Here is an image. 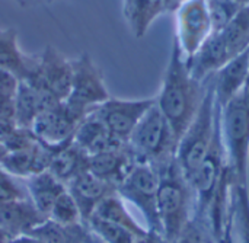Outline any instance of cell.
I'll use <instances>...</instances> for the list:
<instances>
[{
    "mask_svg": "<svg viewBox=\"0 0 249 243\" xmlns=\"http://www.w3.org/2000/svg\"><path fill=\"white\" fill-rule=\"evenodd\" d=\"M206 93L207 80L200 82L193 77L177 42L172 41L160 90L155 99L156 106L168 120L178 141L198 114Z\"/></svg>",
    "mask_w": 249,
    "mask_h": 243,
    "instance_id": "obj_1",
    "label": "cell"
},
{
    "mask_svg": "<svg viewBox=\"0 0 249 243\" xmlns=\"http://www.w3.org/2000/svg\"><path fill=\"white\" fill-rule=\"evenodd\" d=\"M159 174L158 217L160 235L174 242L196 216V195L177 159L156 169Z\"/></svg>",
    "mask_w": 249,
    "mask_h": 243,
    "instance_id": "obj_2",
    "label": "cell"
},
{
    "mask_svg": "<svg viewBox=\"0 0 249 243\" xmlns=\"http://www.w3.org/2000/svg\"><path fill=\"white\" fill-rule=\"evenodd\" d=\"M220 137L236 185H248L249 79L242 90L220 108Z\"/></svg>",
    "mask_w": 249,
    "mask_h": 243,
    "instance_id": "obj_3",
    "label": "cell"
},
{
    "mask_svg": "<svg viewBox=\"0 0 249 243\" xmlns=\"http://www.w3.org/2000/svg\"><path fill=\"white\" fill-rule=\"evenodd\" d=\"M249 50V6L220 31L213 32L197 54L190 60V70L197 79L213 76L226 63Z\"/></svg>",
    "mask_w": 249,
    "mask_h": 243,
    "instance_id": "obj_4",
    "label": "cell"
},
{
    "mask_svg": "<svg viewBox=\"0 0 249 243\" xmlns=\"http://www.w3.org/2000/svg\"><path fill=\"white\" fill-rule=\"evenodd\" d=\"M219 134L220 108L216 104L212 85L207 80V93L201 108L178 141L177 162L187 179H190L204 162Z\"/></svg>",
    "mask_w": 249,
    "mask_h": 243,
    "instance_id": "obj_5",
    "label": "cell"
},
{
    "mask_svg": "<svg viewBox=\"0 0 249 243\" xmlns=\"http://www.w3.org/2000/svg\"><path fill=\"white\" fill-rule=\"evenodd\" d=\"M127 144L136 162L152 165L155 169L177 159L178 139L156 102L140 120Z\"/></svg>",
    "mask_w": 249,
    "mask_h": 243,
    "instance_id": "obj_6",
    "label": "cell"
},
{
    "mask_svg": "<svg viewBox=\"0 0 249 243\" xmlns=\"http://www.w3.org/2000/svg\"><path fill=\"white\" fill-rule=\"evenodd\" d=\"M71 63L73 79L70 93L63 104L77 121H82L90 111L111 96L101 69L88 52L80 54L77 58H71Z\"/></svg>",
    "mask_w": 249,
    "mask_h": 243,
    "instance_id": "obj_7",
    "label": "cell"
},
{
    "mask_svg": "<svg viewBox=\"0 0 249 243\" xmlns=\"http://www.w3.org/2000/svg\"><path fill=\"white\" fill-rule=\"evenodd\" d=\"M158 171L152 165L137 162L117 187V192L124 201L131 203L142 213L146 220L147 230L160 235L158 217Z\"/></svg>",
    "mask_w": 249,
    "mask_h": 243,
    "instance_id": "obj_8",
    "label": "cell"
},
{
    "mask_svg": "<svg viewBox=\"0 0 249 243\" xmlns=\"http://www.w3.org/2000/svg\"><path fill=\"white\" fill-rule=\"evenodd\" d=\"M175 36L182 58L188 63L213 34L206 0H185L175 12Z\"/></svg>",
    "mask_w": 249,
    "mask_h": 243,
    "instance_id": "obj_9",
    "label": "cell"
},
{
    "mask_svg": "<svg viewBox=\"0 0 249 243\" xmlns=\"http://www.w3.org/2000/svg\"><path fill=\"white\" fill-rule=\"evenodd\" d=\"M155 102V96L142 99L109 98L90 111V114H93L114 137L128 143L131 133Z\"/></svg>",
    "mask_w": 249,
    "mask_h": 243,
    "instance_id": "obj_10",
    "label": "cell"
},
{
    "mask_svg": "<svg viewBox=\"0 0 249 243\" xmlns=\"http://www.w3.org/2000/svg\"><path fill=\"white\" fill-rule=\"evenodd\" d=\"M73 79V63L70 58L57 51L53 45H47L36 57V66L32 74L26 79L64 102L70 93Z\"/></svg>",
    "mask_w": 249,
    "mask_h": 243,
    "instance_id": "obj_11",
    "label": "cell"
},
{
    "mask_svg": "<svg viewBox=\"0 0 249 243\" xmlns=\"http://www.w3.org/2000/svg\"><path fill=\"white\" fill-rule=\"evenodd\" d=\"M79 122L80 121L66 109L64 104H60L42 111L34 121L31 131L42 146L55 150L73 141Z\"/></svg>",
    "mask_w": 249,
    "mask_h": 243,
    "instance_id": "obj_12",
    "label": "cell"
},
{
    "mask_svg": "<svg viewBox=\"0 0 249 243\" xmlns=\"http://www.w3.org/2000/svg\"><path fill=\"white\" fill-rule=\"evenodd\" d=\"M63 102H60L48 90L35 86L31 82L20 80L15 95V125L22 130H31L34 121L42 111L54 108Z\"/></svg>",
    "mask_w": 249,
    "mask_h": 243,
    "instance_id": "obj_13",
    "label": "cell"
},
{
    "mask_svg": "<svg viewBox=\"0 0 249 243\" xmlns=\"http://www.w3.org/2000/svg\"><path fill=\"white\" fill-rule=\"evenodd\" d=\"M47 219L35 208L29 198L0 204V230L12 241L28 236Z\"/></svg>",
    "mask_w": 249,
    "mask_h": 243,
    "instance_id": "obj_14",
    "label": "cell"
},
{
    "mask_svg": "<svg viewBox=\"0 0 249 243\" xmlns=\"http://www.w3.org/2000/svg\"><path fill=\"white\" fill-rule=\"evenodd\" d=\"M248 79L249 50L226 63L209 79L219 108H223L235 95H238Z\"/></svg>",
    "mask_w": 249,
    "mask_h": 243,
    "instance_id": "obj_15",
    "label": "cell"
},
{
    "mask_svg": "<svg viewBox=\"0 0 249 243\" xmlns=\"http://www.w3.org/2000/svg\"><path fill=\"white\" fill-rule=\"evenodd\" d=\"M66 187L74 198L83 222H86L93 214L95 208L101 204L104 198L117 192V188L114 185L102 181L89 171L79 174Z\"/></svg>",
    "mask_w": 249,
    "mask_h": 243,
    "instance_id": "obj_16",
    "label": "cell"
},
{
    "mask_svg": "<svg viewBox=\"0 0 249 243\" xmlns=\"http://www.w3.org/2000/svg\"><path fill=\"white\" fill-rule=\"evenodd\" d=\"M73 143L88 156L121 149L127 144L114 137L107 130V127L90 112L79 122L73 137Z\"/></svg>",
    "mask_w": 249,
    "mask_h": 243,
    "instance_id": "obj_17",
    "label": "cell"
},
{
    "mask_svg": "<svg viewBox=\"0 0 249 243\" xmlns=\"http://www.w3.org/2000/svg\"><path fill=\"white\" fill-rule=\"evenodd\" d=\"M136 163L128 144H125L121 149L89 156L88 171L117 188Z\"/></svg>",
    "mask_w": 249,
    "mask_h": 243,
    "instance_id": "obj_18",
    "label": "cell"
},
{
    "mask_svg": "<svg viewBox=\"0 0 249 243\" xmlns=\"http://www.w3.org/2000/svg\"><path fill=\"white\" fill-rule=\"evenodd\" d=\"M51 150L42 146L39 141L29 149L7 152L0 166L12 176L25 181L36 174L48 169Z\"/></svg>",
    "mask_w": 249,
    "mask_h": 243,
    "instance_id": "obj_19",
    "label": "cell"
},
{
    "mask_svg": "<svg viewBox=\"0 0 249 243\" xmlns=\"http://www.w3.org/2000/svg\"><path fill=\"white\" fill-rule=\"evenodd\" d=\"M36 66V57L25 54L18 42L15 28H0V69L19 80H26Z\"/></svg>",
    "mask_w": 249,
    "mask_h": 243,
    "instance_id": "obj_20",
    "label": "cell"
},
{
    "mask_svg": "<svg viewBox=\"0 0 249 243\" xmlns=\"http://www.w3.org/2000/svg\"><path fill=\"white\" fill-rule=\"evenodd\" d=\"M28 236L36 238L45 243H104L83 220L63 226L47 219Z\"/></svg>",
    "mask_w": 249,
    "mask_h": 243,
    "instance_id": "obj_21",
    "label": "cell"
},
{
    "mask_svg": "<svg viewBox=\"0 0 249 243\" xmlns=\"http://www.w3.org/2000/svg\"><path fill=\"white\" fill-rule=\"evenodd\" d=\"M88 159L89 156L73 141H70L66 146L51 150L47 171L51 172L60 182L67 185L79 174L88 171Z\"/></svg>",
    "mask_w": 249,
    "mask_h": 243,
    "instance_id": "obj_22",
    "label": "cell"
},
{
    "mask_svg": "<svg viewBox=\"0 0 249 243\" xmlns=\"http://www.w3.org/2000/svg\"><path fill=\"white\" fill-rule=\"evenodd\" d=\"M25 187L28 198L45 219H48V214L60 194L67 188L48 171L25 179Z\"/></svg>",
    "mask_w": 249,
    "mask_h": 243,
    "instance_id": "obj_23",
    "label": "cell"
},
{
    "mask_svg": "<svg viewBox=\"0 0 249 243\" xmlns=\"http://www.w3.org/2000/svg\"><path fill=\"white\" fill-rule=\"evenodd\" d=\"M166 12L163 0H123V15L131 34L146 36L152 23Z\"/></svg>",
    "mask_w": 249,
    "mask_h": 243,
    "instance_id": "obj_24",
    "label": "cell"
},
{
    "mask_svg": "<svg viewBox=\"0 0 249 243\" xmlns=\"http://www.w3.org/2000/svg\"><path fill=\"white\" fill-rule=\"evenodd\" d=\"M90 217H98V219L115 223L118 226H123V227L128 229L130 232H133L139 238L147 235V232H149L131 216V213L127 210L125 204H124V200L118 195V192H114V194L108 195L107 198H104L101 201V204L95 208V211Z\"/></svg>",
    "mask_w": 249,
    "mask_h": 243,
    "instance_id": "obj_25",
    "label": "cell"
},
{
    "mask_svg": "<svg viewBox=\"0 0 249 243\" xmlns=\"http://www.w3.org/2000/svg\"><path fill=\"white\" fill-rule=\"evenodd\" d=\"M233 230L239 243H249V188L233 187Z\"/></svg>",
    "mask_w": 249,
    "mask_h": 243,
    "instance_id": "obj_26",
    "label": "cell"
},
{
    "mask_svg": "<svg viewBox=\"0 0 249 243\" xmlns=\"http://www.w3.org/2000/svg\"><path fill=\"white\" fill-rule=\"evenodd\" d=\"M86 223L104 243H136L139 239V236L128 229L98 217H89Z\"/></svg>",
    "mask_w": 249,
    "mask_h": 243,
    "instance_id": "obj_27",
    "label": "cell"
},
{
    "mask_svg": "<svg viewBox=\"0 0 249 243\" xmlns=\"http://www.w3.org/2000/svg\"><path fill=\"white\" fill-rule=\"evenodd\" d=\"M48 220H51L57 225H63V226L82 222L80 210L67 188L60 194V197L54 203V206L48 214Z\"/></svg>",
    "mask_w": 249,
    "mask_h": 243,
    "instance_id": "obj_28",
    "label": "cell"
},
{
    "mask_svg": "<svg viewBox=\"0 0 249 243\" xmlns=\"http://www.w3.org/2000/svg\"><path fill=\"white\" fill-rule=\"evenodd\" d=\"M206 1L213 25V32L223 29L244 7L235 0H206Z\"/></svg>",
    "mask_w": 249,
    "mask_h": 243,
    "instance_id": "obj_29",
    "label": "cell"
},
{
    "mask_svg": "<svg viewBox=\"0 0 249 243\" xmlns=\"http://www.w3.org/2000/svg\"><path fill=\"white\" fill-rule=\"evenodd\" d=\"M19 79L12 73L0 69V117L13 120L15 95L18 92Z\"/></svg>",
    "mask_w": 249,
    "mask_h": 243,
    "instance_id": "obj_30",
    "label": "cell"
},
{
    "mask_svg": "<svg viewBox=\"0 0 249 243\" xmlns=\"http://www.w3.org/2000/svg\"><path fill=\"white\" fill-rule=\"evenodd\" d=\"M171 243H216L206 219L194 216L184 232Z\"/></svg>",
    "mask_w": 249,
    "mask_h": 243,
    "instance_id": "obj_31",
    "label": "cell"
},
{
    "mask_svg": "<svg viewBox=\"0 0 249 243\" xmlns=\"http://www.w3.org/2000/svg\"><path fill=\"white\" fill-rule=\"evenodd\" d=\"M22 198H28L26 187L22 185L20 179L12 176L0 166V204Z\"/></svg>",
    "mask_w": 249,
    "mask_h": 243,
    "instance_id": "obj_32",
    "label": "cell"
},
{
    "mask_svg": "<svg viewBox=\"0 0 249 243\" xmlns=\"http://www.w3.org/2000/svg\"><path fill=\"white\" fill-rule=\"evenodd\" d=\"M15 128H16V125H15L13 120H7V118L0 117V141L3 143L13 133Z\"/></svg>",
    "mask_w": 249,
    "mask_h": 243,
    "instance_id": "obj_33",
    "label": "cell"
},
{
    "mask_svg": "<svg viewBox=\"0 0 249 243\" xmlns=\"http://www.w3.org/2000/svg\"><path fill=\"white\" fill-rule=\"evenodd\" d=\"M136 243H169L162 235L156 233V232H147V235H144L143 238H139Z\"/></svg>",
    "mask_w": 249,
    "mask_h": 243,
    "instance_id": "obj_34",
    "label": "cell"
},
{
    "mask_svg": "<svg viewBox=\"0 0 249 243\" xmlns=\"http://www.w3.org/2000/svg\"><path fill=\"white\" fill-rule=\"evenodd\" d=\"M216 243H236L235 241V230H233V225L225 232V235L219 239V241H216Z\"/></svg>",
    "mask_w": 249,
    "mask_h": 243,
    "instance_id": "obj_35",
    "label": "cell"
},
{
    "mask_svg": "<svg viewBox=\"0 0 249 243\" xmlns=\"http://www.w3.org/2000/svg\"><path fill=\"white\" fill-rule=\"evenodd\" d=\"M185 0H163L166 12H175Z\"/></svg>",
    "mask_w": 249,
    "mask_h": 243,
    "instance_id": "obj_36",
    "label": "cell"
},
{
    "mask_svg": "<svg viewBox=\"0 0 249 243\" xmlns=\"http://www.w3.org/2000/svg\"><path fill=\"white\" fill-rule=\"evenodd\" d=\"M12 243H45L36 238H32V236H22V238H18L15 241H12Z\"/></svg>",
    "mask_w": 249,
    "mask_h": 243,
    "instance_id": "obj_37",
    "label": "cell"
},
{
    "mask_svg": "<svg viewBox=\"0 0 249 243\" xmlns=\"http://www.w3.org/2000/svg\"><path fill=\"white\" fill-rule=\"evenodd\" d=\"M0 243H12V239L1 230H0Z\"/></svg>",
    "mask_w": 249,
    "mask_h": 243,
    "instance_id": "obj_38",
    "label": "cell"
},
{
    "mask_svg": "<svg viewBox=\"0 0 249 243\" xmlns=\"http://www.w3.org/2000/svg\"><path fill=\"white\" fill-rule=\"evenodd\" d=\"M6 155H7V149H6V147H4V144L0 141V162L4 159V156H6Z\"/></svg>",
    "mask_w": 249,
    "mask_h": 243,
    "instance_id": "obj_39",
    "label": "cell"
},
{
    "mask_svg": "<svg viewBox=\"0 0 249 243\" xmlns=\"http://www.w3.org/2000/svg\"><path fill=\"white\" fill-rule=\"evenodd\" d=\"M235 1H238L241 6H249V0H235Z\"/></svg>",
    "mask_w": 249,
    "mask_h": 243,
    "instance_id": "obj_40",
    "label": "cell"
}]
</instances>
